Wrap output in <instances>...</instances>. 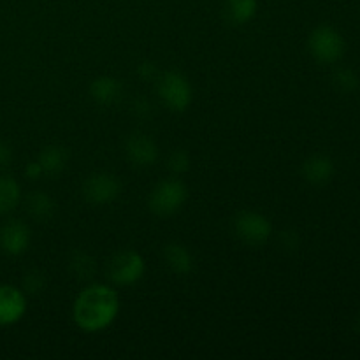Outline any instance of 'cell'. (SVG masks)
I'll use <instances>...</instances> for the list:
<instances>
[{
  "label": "cell",
  "mask_w": 360,
  "mask_h": 360,
  "mask_svg": "<svg viewBox=\"0 0 360 360\" xmlns=\"http://www.w3.org/2000/svg\"><path fill=\"white\" fill-rule=\"evenodd\" d=\"M120 313L116 290L102 283L88 285L79 292L72 306L76 326L84 333H98L111 326Z\"/></svg>",
  "instance_id": "cell-1"
},
{
  "label": "cell",
  "mask_w": 360,
  "mask_h": 360,
  "mask_svg": "<svg viewBox=\"0 0 360 360\" xmlns=\"http://www.w3.org/2000/svg\"><path fill=\"white\" fill-rule=\"evenodd\" d=\"M186 199H188V188L181 179H162L151 190L148 197V207L157 217H171L185 206Z\"/></svg>",
  "instance_id": "cell-2"
},
{
  "label": "cell",
  "mask_w": 360,
  "mask_h": 360,
  "mask_svg": "<svg viewBox=\"0 0 360 360\" xmlns=\"http://www.w3.org/2000/svg\"><path fill=\"white\" fill-rule=\"evenodd\" d=\"M157 94L162 104L174 112L186 111L193 101L192 83L185 74L178 72V70H169V72L158 76Z\"/></svg>",
  "instance_id": "cell-3"
},
{
  "label": "cell",
  "mask_w": 360,
  "mask_h": 360,
  "mask_svg": "<svg viewBox=\"0 0 360 360\" xmlns=\"http://www.w3.org/2000/svg\"><path fill=\"white\" fill-rule=\"evenodd\" d=\"M144 273L146 262L136 250H122L108 260V278L118 287H132L139 283Z\"/></svg>",
  "instance_id": "cell-4"
},
{
  "label": "cell",
  "mask_w": 360,
  "mask_h": 360,
  "mask_svg": "<svg viewBox=\"0 0 360 360\" xmlns=\"http://www.w3.org/2000/svg\"><path fill=\"white\" fill-rule=\"evenodd\" d=\"M308 48L313 58L320 63H336L343 58L347 42L330 25H320L309 34Z\"/></svg>",
  "instance_id": "cell-5"
},
{
  "label": "cell",
  "mask_w": 360,
  "mask_h": 360,
  "mask_svg": "<svg viewBox=\"0 0 360 360\" xmlns=\"http://www.w3.org/2000/svg\"><path fill=\"white\" fill-rule=\"evenodd\" d=\"M232 231L236 238L248 246L266 245L273 234V224L257 211H241L232 218Z\"/></svg>",
  "instance_id": "cell-6"
},
{
  "label": "cell",
  "mask_w": 360,
  "mask_h": 360,
  "mask_svg": "<svg viewBox=\"0 0 360 360\" xmlns=\"http://www.w3.org/2000/svg\"><path fill=\"white\" fill-rule=\"evenodd\" d=\"M122 193V181L109 172H95L83 183V197L94 206L115 202Z\"/></svg>",
  "instance_id": "cell-7"
},
{
  "label": "cell",
  "mask_w": 360,
  "mask_h": 360,
  "mask_svg": "<svg viewBox=\"0 0 360 360\" xmlns=\"http://www.w3.org/2000/svg\"><path fill=\"white\" fill-rule=\"evenodd\" d=\"M125 155L136 167H151L160 157L157 143L143 132H134L125 141Z\"/></svg>",
  "instance_id": "cell-8"
},
{
  "label": "cell",
  "mask_w": 360,
  "mask_h": 360,
  "mask_svg": "<svg viewBox=\"0 0 360 360\" xmlns=\"http://www.w3.org/2000/svg\"><path fill=\"white\" fill-rule=\"evenodd\" d=\"M27 313V294L14 285H0V326H14Z\"/></svg>",
  "instance_id": "cell-9"
},
{
  "label": "cell",
  "mask_w": 360,
  "mask_h": 360,
  "mask_svg": "<svg viewBox=\"0 0 360 360\" xmlns=\"http://www.w3.org/2000/svg\"><path fill=\"white\" fill-rule=\"evenodd\" d=\"M32 241L30 229L21 220H7L0 227V250L6 255H23Z\"/></svg>",
  "instance_id": "cell-10"
},
{
  "label": "cell",
  "mask_w": 360,
  "mask_h": 360,
  "mask_svg": "<svg viewBox=\"0 0 360 360\" xmlns=\"http://www.w3.org/2000/svg\"><path fill=\"white\" fill-rule=\"evenodd\" d=\"M334 172H336V165L334 160L329 155L316 153L311 155L309 158H306L301 165V174L309 185L315 186H323L334 178Z\"/></svg>",
  "instance_id": "cell-11"
},
{
  "label": "cell",
  "mask_w": 360,
  "mask_h": 360,
  "mask_svg": "<svg viewBox=\"0 0 360 360\" xmlns=\"http://www.w3.org/2000/svg\"><path fill=\"white\" fill-rule=\"evenodd\" d=\"M91 101L102 108H111L122 98L123 84L115 76H98L90 84Z\"/></svg>",
  "instance_id": "cell-12"
},
{
  "label": "cell",
  "mask_w": 360,
  "mask_h": 360,
  "mask_svg": "<svg viewBox=\"0 0 360 360\" xmlns=\"http://www.w3.org/2000/svg\"><path fill=\"white\" fill-rule=\"evenodd\" d=\"M37 162L42 169V174L56 178L65 171L67 162H69V150L62 144H49V146L42 148Z\"/></svg>",
  "instance_id": "cell-13"
},
{
  "label": "cell",
  "mask_w": 360,
  "mask_h": 360,
  "mask_svg": "<svg viewBox=\"0 0 360 360\" xmlns=\"http://www.w3.org/2000/svg\"><path fill=\"white\" fill-rule=\"evenodd\" d=\"M164 259L169 269L178 276H188L195 267L192 252L181 243H169L164 246Z\"/></svg>",
  "instance_id": "cell-14"
},
{
  "label": "cell",
  "mask_w": 360,
  "mask_h": 360,
  "mask_svg": "<svg viewBox=\"0 0 360 360\" xmlns=\"http://www.w3.org/2000/svg\"><path fill=\"white\" fill-rule=\"evenodd\" d=\"M259 11V0H225L224 14L231 25L250 23L257 16Z\"/></svg>",
  "instance_id": "cell-15"
},
{
  "label": "cell",
  "mask_w": 360,
  "mask_h": 360,
  "mask_svg": "<svg viewBox=\"0 0 360 360\" xmlns=\"http://www.w3.org/2000/svg\"><path fill=\"white\" fill-rule=\"evenodd\" d=\"M27 211L35 221H49L55 217L56 202L49 193L32 192L27 197Z\"/></svg>",
  "instance_id": "cell-16"
},
{
  "label": "cell",
  "mask_w": 360,
  "mask_h": 360,
  "mask_svg": "<svg viewBox=\"0 0 360 360\" xmlns=\"http://www.w3.org/2000/svg\"><path fill=\"white\" fill-rule=\"evenodd\" d=\"M21 202V186L11 176H0V217L9 214Z\"/></svg>",
  "instance_id": "cell-17"
},
{
  "label": "cell",
  "mask_w": 360,
  "mask_h": 360,
  "mask_svg": "<svg viewBox=\"0 0 360 360\" xmlns=\"http://www.w3.org/2000/svg\"><path fill=\"white\" fill-rule=\"evenodd\" d=\"M69 269L76 280H91L94 274L97 273V260L90 253L83 252V250H76L69 259Z\"/></svg>",
  "instance_id": "cell-18"
},
{
  "label": "cell",
  "mask_w": 360,
  "mask_h": 360,
  "mask_svg": "<svg viewBox=\"0 0 360 360\" xmlns=\"http://www.w3.org/2000/svg\"><path fill=\"white\" fill-rule=\"evenodd\" d=\"M334 84H336L338 90L345 91V94H354L359 90L360 86V77L354 69H348V67H341L334 72L333 76Z\"/></svg>",
  "instance_id": "cell-19"
},
{
  "label": "cell",
  "mask_w": 360,
  "mask_h": 360,
  "mask_svg": "<svg viewBox=\"0 0 360 360\" xmlns=\"http://www.w3.org/2000/svg\"><path fill=\"white\" fill-rule=\"evenodd\" d=\"M21 285H23L21 290H23L25 294L37 295L46 288V285H48V278H46V274L42 273L41 269H30L23 274V283Z\"/></svg>",
  "instance_id": "cell-20"
},
{
  "label": "cell",
  "mask_w": 360,
  "mask_h": 360,
  "mask_svg": "<svg viewBox=\"0 0 360 360\" xmlns=\"http://www.w3.org/2000/svg\"><path fill=\"white\" fill-rule=\"evenodd\" d=\"M190 164H192L190 153L186 150H183V148H178V150H174L171 155H169L167 165L169 169H171V172H174V174L178 176L185 174V172L190 169Z\"/></svg>",
  "instance_id": "cell-21"
},
{
  "label": "cell",
  "mask_w": 360,
  "mask_h": 360,
  "mask_svg": "<svg viewBox=\"0 0 360 360\" xmlns=\"http://www.w3.org/2000/svg\"><path fill=\"white\" fill-rule=\"evenodd\" d=\"M132 112L137 116V118L146 120L153 115V105H151V102L148 101V98L137 97L134 98L132 102Z\"/></svg>",
  "instance_id": "cell-22"
},
{
  "label": "cell",
  "mask_w": 360,
  "mask_h": 360,
  "mask_svg": "<svg viewBox=\"0 0 360 360\" xmlns=\"http://www.w3.org/2000/svg\"><path fill=\"white\" fill-rule=\"evenodd\" d=\"M137 76H139L143 81L157 79L158 77L157 65H155L153 62H150V60H144V62H141L139 65H137Z\"/></svg>",
  "instance_id": "cell-23"
},
{
  "label": "cell",
  "mask_w": 360,
  "mask_h": 360,
  "mask_svg": "<svg viewBox=\"0 0 360 360\" xmlns=\"http://www.w3.org/2000/svg\"><path fill=\"white\" fill-rule=\"evenodd\" d=\"M13 160V148L6 143V141L0 139V169L7 167Z\"/></svg>",
  "instance_id": "cell-24"
},
{
  "label": "cell",
  "mask_w": 360,
  "mask_h": 360,
  "mask_svg": "<svg viewBox=\"0 0 360 360\" xmlns=\"http://www.w3.org/2000/svg\"><path fill=\"white\" fill-rule=\"evenodd\" d=\"M281 245L287 250H295L299 246V236L294 231H285L281 234Z\"/></svg>",
  "instance_id": "cell-25"
},
{
  "label": "cell",
  "mask_w": 360,
  "mask_h": 360,
  "mask_svg": "<svg viewBox=\"0 0 360 360\" xmlns=\"http://www.w3.org/2000/svg\"><path fill=\"white\" fill-rule=\"evenodd\" d=\"M25 174H27V178H30V179H39L41 176H44L42 174V169H41V165H39L37 160L28 162L27 167H25Z\"/></svg>",
  "instance_id": "cell-26"
},
{
  "label": "cell",
  "mask_w": 360,
  "mask_h": 360,
  "mask_svg": "<svg viewBox=\"0 0 360 360\" xmlns=\"http://www.w3.org/2000/svg\"><path fill=\"white\" fill-rule=\"evenodd\" d=\"M357 330H359V334H360V316H359V320H357Z\"/></svg>",
  "instance_id": "cell-27"
}]
</instances>
